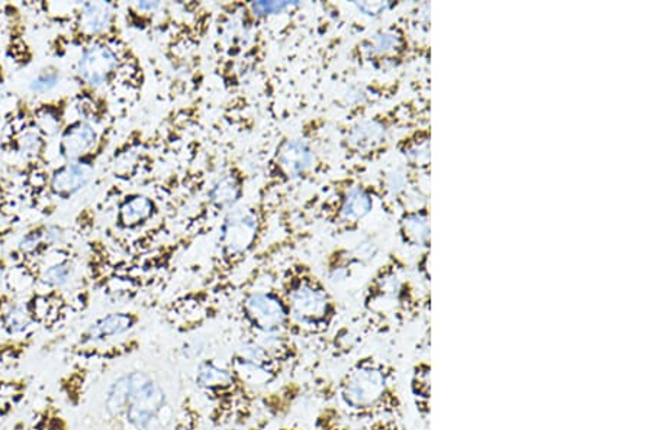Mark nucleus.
<instances>
[{
    "label": "nucleus",
    "mask_w": 653,
    "mask_h": 430,
    "mask_svg": "<svg viewBox=\"0 0 653 430\" xmlns=\"http://www.w3.org/2000/svg\"><path fill=\"white\" fill-rule=\"evenodd\" d=\"M268 201L269 198H259L254 203H241L224 215L211 267L202 278L200 288L174 301L175 308L183 316L188 314V319H191L192 314H198L200 322L204 323L206 301L231 288V280L256 254L269 230L271 205Z\"/></svg>",
    "instance_id": "nucleus-1"
},
{
    "label": "nucleus",
    "mask_w": 653,
    "mask_h": 430,
    "mask_svg": "<svg viewBox=\"0 0 653 430\" xmlns=\"http://www.w3.org/2000/svg\"><path fill=\"white\" fill-rule=\"evenodd\" d=\"M103 407L105 418L117 430H169L176 415L165 384L141 370L110 381Z\"/></svg>",
    "instance_id": "nucleus-2"
},
{
    "label": "nucleus",
    "mask_w": 653,
    "mask_h": 430,
    "mask_svg": "<svg viewBox=\"0 0 653 430\" xmlns=\"http://www.w3.org/2000/svg\"><path fill=\"white\" fill-rule=\"evenodd\" d=\"M193 385L204 402L205 420L213 430L247 427L260 416V392L247 384L227 361L200 359L193 371Z\"/></svg>",
    "instance_id": "nucleus-3"
},
{
    "label": "nucleus",
    "mask_w": 653,
    "mask_h": 430,
    "mask_svg": "<svg viewBox=\"0 0 653 430\" xmlns=\"http://www.w3.org/2000/svg\"><path fill=\"white\" fill-rule=\"evenodd\" d=\"M73 79L79 93L107 95L119 82L139 92L144 86V69L119 28L82 48Z\"/></svg>",
    "instance_id": "nucleus-4"
},
{
    "label": "nucleus",
    "mask_w": 653,
    "mask_h": 430,
    "mask_svg": "<svg viewBox=\"0 0 653 430\" xmlns=\"http://www.w3.org/2000/svg\"><path fill=\"white\" fill-rule=\"evenodd\" d=\"M276 286L301 341L323 336L331 330L337 310L330 291L310 265L293 261L282 270Z\"/></svg>",
    "instance_id": "nucleus-5"
},
{
    "label": "nucleus",
    "mask_w": 653,
    "mask_h": 430,
    "mask_svg": "<svg viewBox=\"0 0 653 430\" xmlns=\"http://www.w3.org/2000/svg\"><path fill=\"white\" fill-rule=\"evenodd\" d=\"M299 343L294 336L242 335L227 362L247 384L260 393L266 392L301 367L304 354Z\"/></svg>",
    "instance_id": "nucleus-6"
},
{
    "label": "nucleus",
    "mask_w": 653,
    "mask_h": 430,
    "mask_svg": "<svg viewBox=\"0 0 653 430\" xmlns=\"http://www.w3.org/2000/svg\"><path fill=\"white\" fill-rule=\"evenodd\" d=\"M337 394L343 409L353 418L381 419V416L394 414L396 409L391 370L373 357L353 363L339 381Z\"/></svg>",
    "instance_id": "nucleus-7"
},
{
    "label": "nucleus",
    "mask_w": 653,
    "mask_h": 430,
    "mask_svg": "<svg viewBox=\"0 0 653 430\" xmlns=\"http://www.w3.org/2000/svg\"><path fill=\"white\" fill-rule=\"evenodd\" d=\"M237 318L247 336H294L301 341L277 286L242 285L237 301Z\"/></svg>",
    "instance_id": "nucleus-8"
},
{
    "label": "nucleus",
    "mask_w": 653,
    "mask_h": 430,
    "mask_svg": "<svg viewBox=\"0 0 653 430\" xmlns=\"http://www.w3.org/2000/svg\"><path fill=\"white\" fill-rule=\"evenodd\" d=\"M140 321V313L132 310H117L104 314L79 335L74 353L90 361L98 359L107 362L130 356L140 348V343L135 339H123V336L131 334Z\"/></svg>",
    "instance_id": "nucleus-9"
},
{
    "label": "nucleus",
    "mask_w": 653,
    "mask_h": 430,
    "mask_svg": "<svg viewBox=\"0 0 653 430\" xmlns=\"http://www.w3.org/2000/svg\"><path fill=\"white\" fill-rule=\"evenodd\" d=\"M48 148L50 140L35 126L31 101L20 97L13 109L4 115L0 132V151L3 154L15 155L21 159V166H51Z\"/></svg>",
    "instance_id": "nucleus-10"
},
{
    "label": "nucleus",
    "mask_w": 653,
    "mask_h": 430,
    "mask_svg": "<svg viewBox=\"0 0 653 430\" xmlns=\"http://www.w3.org/2000/svg\"><path fill=\"white\" fill-rule=\"evenodd\" d=\"M110 140H112V127H107L105 128L103 141H100L94 153L51 167L50 179H48L46 193H44L41 206L38 210L39 214L46 217L55 215L57 206L72 201L74 196H78L82 190H85L92 183L99 159L108 150Z\"/></svg>",
    "instance_id": "nucleus-11"
},
{
    "label": "nucleus",
    "mask_w": 653,
    "mask_h": 430,
    "mask_svg": "<svg viewBox=\"0 0 653 430\" xmlns=\"http://www.w3.org/2000/svg\"><path fill=\"white\" fill-rule=\"evenodd\" d=\"M68 31L50 43L52 55L59 57L69 47L82 50L87 44L107 37L119 29L118 4L114 2H82L73 4L64 20Z\"/></svg>",
    "instance_id": "nucleus-12"
},
{
    "label": "nucleus",
    "mask_w": 653,
    "mask_h": 430,
    "mask_svg": "<svg viewBox=\"0 0 653 430\" xmlns=\"http://www.w3.org/2000/svg\"><path fill=\"white\" fill-rule=\"evenodd\" d=\"M316 148L307 136L293 135L280 141L268 162L259 198H271L302 177L310 175L316 166Z\"/></svg>",
    "instance_id": "nucleus-13"
},
{
    "label": "nucleus",
    "mask_w": 653,
    "mask_h": 430,
    "mask_svg": "<svg viewBox=\"0 0 653 430\" xmlns=\"http://www.w3.org/2000/svg\"><path fill=\"white\" fill-rule=\"evenodd\" d=\"M104 130H98V127L82 118H74L69 121L63 132L59 135V143H57V155L61 162H73L86 157L94 153L100 141H103Z\"/></svg>",
    "instance_id": "nucleus-14"
},
{
    "label": "nucleus",
    "mask_w": 653,
    "mask_h": 430,
    "mask_svg": "<svg viewBox=\"0 0 653 430\" xmlns=\"http://www.w3.org/2000/svg\"><path fill=\"white\" fill-rule=\"evenodd\" d=\"M246 171L237 164L229 166L206 193L205 211L210 212V215H225L228 211L241 205L246 194Z\"/></svg>",
    "instance_id": "nucleus-15"
},
{
    "label": "nucleus",
    "mask_w": 653,
    "mask_h": 430,
    "mask_svg": "<svg viewBox=\"0 0 653 430\" xmlns=\"http://www.w3.org/2000/svg\"><path fill=\"white\" fill-rule=\"evenodd\" d=\"M3 24L7 25V57L16 68H28L33 63L35 52L26 37L25 17L21 9L13 3H3Z\"/></svg>",
    "instance_id": "nucleus-16"
},
{
    "label": "nucleus",
    "mask_w": 653,
    "mask_h": 430,
    "mask_svg": "<svg viewBox=\"0 0 653 430\" xmlns=\"http://www.w3.org/2000/svg\"><path fill=\"white\" fill-rule=\"evenodd\" d=\"M158 214V206L153 198L143 193L126 194L118 202L115 214V228L121 232H132L143 228Z\"/></svg>",
    "instance_id": "nucleus-17"
},
{
    "label": "nucleus",
    "mask_w": 653,
    "mask_h": 430,
    "mask_svg": "<svg viewBox=\"0 0 653 430\" xmlns=\"http://www.w3.org/2000/svg\"><path fill=\"white\" fill-rule=\"evenodd\" d=\"M73 106V96L63 95L52 99L31 104V114L35 126L48 140L59 139L69 123L70 108Z\"/></svg>",
    "instance_id": "nucleus-18"
},
{
    "label": "nucleus",
    "mask_w": 653,
    "mask_h": 430,
    "mask_svg": "<svg viewBox=\"0 0 653 430\" xmlns=\"http://www.w3.org/2000/svg\"><path fill=\"white\" fill-rule=\"evenodd\" d=\"M299 394H301V389L294 381L282 384L281 387L273 389L271 392L266 390V392L260 393V411H263V415L271 420L282 418L293 409Z\"/></svg>",
    "instance_id": "nucleus-19"
},
{
    "label": "nucleus",
    "mask_w": 653,
    "mask_h": 430,
    "mask_svg": "<svg viewBox=\"0 0 653 430\" xmlns=\"http://www.w3.org/2000/svg\"><path fill=\"white\" fill-rule=\"evenodd\" d=\"M205 411L191 393L183 394L169 430H204Z\"/></svg>",
    "instance_id": "nucleus-20"
},
{
    "label": "nucleus",
    "mask_w": 653,
    "mask_h": 430,
    "mask_svg": "<svg viewBox=\"0 0 653 430\" xmlns=\"http://www.w3.org/2000/svg\"><path fill=\"white\" fill-rule=\"evenodd\" d=\"M301 7L299 2H250L240 3L238 8L242 11V24L249 26L258 24L269 17L281 15L288 11H293L295 8Z\"/></svg>",
    "instance_id": "nucleus-21"
},
{
    "label": "nucleus",
    "mask_w": 653,
    "mask_h": 430,
    "mask_svg": "<svg viewBox=\"0 0 653 430\" xmlns=\"http://www.w3.org/2000/svg\"><path fill=\"white\" fill-rule=\"evenodd\" d=\"M372 207V199L360 189H352L343 199L339 215L344 220H357L364 217Z\"/></svg>",
    "instance_id": "nucleus-22"
},
{
    "label": "nucleus",
    "mask_w": 653,
    "mask_h": 430,
    "mask_svg": "<svg viewBox=\"0 0 653 430\" xmlns=\"http://www.w3.org/2000/svg\"><path fill=\"white\" fill-rule=\"evenodd\" d=\"M61 80H63V72L60 68L55 64L44 65L31 80L28 88L33 95H48V93L55 92L60 86Z\"/></svg>",
    "instance_id": "nucleus-23"
},
{
    "label": "nucleus",
    "mask_w": 653,
    "mask_h": 430,
    "mask_svg": "<svg viewBox=\"0 0 653 430\" xmlns=\"http://www.w3.org/2000/svg\"><path fill=\"white\" fill-rule=\"evenodd\" d=\"M25 383H12V381H0V422L11 414L13 406L22 398V385Z\"/></svg>",
    "instance_id": "nucleus-24"
},
{
    "label": "nucleus",
    "mask_w": 653,
    "mask_h": 430,
    "mask_svg": "<svg viewBox=\"0 0 653 430\" xmlns=\"http://www.w3.org/2000/svg\"><path fill=\"white\" fill-rule=\"evenodd\" d=\"M16 184L11 177L0 176V216L4 219H15Z\"/></svg>",
    "instance_id": "nucleus-25"
},
{
    "label": "nucleus",
    "mask_w": 653,
    "mask_h": 430,
    "mask_svg": "<svg viewBox=\"0 0 653 430\" xmlns=\"http://www.w3.org/2000/svg\"><path fill=\"white\" fill-rule=\"evenodd\" d=\"M272 420L268 418V416H259L258 419L254 420L253 423L247 425V427H240V428H225V429H221V430H266L269 427V423H271Z\"/></svg>",
    "instance_id": "nucleus-26"
},
{
    "label": "nucleus",
    "mask_w": 653,
    "mask_h": 430,
    "mask_svg": "<svg viewBox=\"0 0 653 430\" xmlns=\"http://www.w3.org/2000/svg\"><path fill=\"white\" fill-rule=\"evenodd\" d=\"M365 430H396L395 423L391 419L370 420V425Z\"/></svg>",
    "instance_id": "nucleus-27"
},
{
    "label": "nucleus",
    "mask_w": 653,
    "mask_h": 430,
    "mask_svg": "<svg viewBox=\"0 0 653 430\" xmlns=\"http://www.w3.org/2000/svg\"><path fill=\"white\" fill-rule=\"evenodd\" d=\"M16 232V222H12V224H4L0 226V246L7 242L9 238L13 237V234Z\"/></svg>",
    "instance_id": "nucleus-28"
},
{
    "label": "nucleus",
    "mask_w": 653,
    "mask_h": 430,
    "mask_svg": "<svg viewBox=\"0 0 653 430\" xmlns=\"http://www.w3.org/2000/svg\"><path fill=\"white\" fill-rule=\"evenodd\" d=\"M3 29V12H2V4H0V34H2Z\"/></svg>",
    "instance_id": "nucleus-29"
},
{
    "label": "nucleus",
    "mask_w": 653,
    "mask_h": 430,
    "mask_svg": "<svg viewBox=\"0 0 653 430\" xmlns=\"http://www.w3.org/2000/svg\"><path fill=\"white\" fill-rule=\"evenodd\" d=\"M11 430H26V425L24 422L16 423Z\"/></svg>",
    "instance_id": "nucleus-30"
},
{
    "label": "nucleus",
    "mask_w": 653,
    "mask_h": 430,
    "mask_svg": "<svg viewBox=\"0 0 653 430\" xmlns=\"http://www.w3.org/2000/svg\"><path fill=\"white\" fill-rule=\"evenodd\" d=\"M277 430H307V429H302V428H298V427H284V428L277 429Z\"/></svg>",
    "instance_id": "nucleus-31"
},
{
    "label": "nucleus",
    "mask_w": 653,
    "mask_h": 430,
    "mask_svg": "<svg viewBox=\"0 0 653 430\" xmlns=\"http://www.w3.org/2000/svg\"><path fill=\"white\" fill-rule=\"evenodd\" d=\"M0 132H2V127H0Z\"/></svg>",
    "instance_id": "nucleus-32"
}]
</instances>
